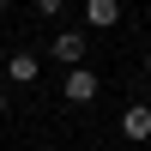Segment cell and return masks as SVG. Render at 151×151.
<instances>
[{"instance_id":"cell-6","label":"cell","mask_w":151,"mask_h":151,"mask_svg":"<svg viewBox=\"0 0 151 151\" xmlns=\"http://www.w3.org/2000/svg\"><path fill=\"white\" fill-rule=\"evenodd\" d=\"M36 12H42V18H60V12H67V0H30Z\"/></svg>"},{"instance_id":"cell-1","label":"cell","mask_w":151,"mask_h":151,"mask_svg":"<svg viewBox=\"0 0 151 151\" xmlns=\"http://www.w3.org/2000/svg\"><path fill=\"white\" fill-rule=\"evenodd\" d=\"M48 55H55V67H85L91 30H55V36H48Z\"/></svg>"},{"instance_id":"cell-3","label":"cell","mask_w":151,"mask_h":151,"mask_svg":"<svg viewBox=\"0 0 151 151\" xmlns=\"http://www.w3.org/2000/svg\"><path fill=\"white\" fill-rule=\"evenodd\" d=\"M121 139H133V145L151 139V103H127L121 109Z\"/></svg>"},{"instance_id":"cell-5","label":"cell","mask_w":151,"mask_h":151,"mask_svg":"<svg viewBox=\"0 0 151 151\" xmlns=\"http://www.w3.org/2000/svg\"><path fill=\"white\" fill-rule=\"evenodd\" d=\"M36 73H42L36 55H6V79H12V85H36Z\"/></svg>"},{"instance_id":"cell-8","label":"cell","mask_w":151,"mask_h":151,"mask_svg":"<svg viewBox=\"0 0 151 151\" xmlns=\"http://www.w3.org/2000/svg\"><path fill=\"white\" fill-rule=\"evenodd\" d=\"M0 67H6V42H0Z\"/></svg>"},{"instance_id":"cell-4","label":"cell","mask_w":151,"mask_h":151,"mask_svg":"<svg viewBox=\"0 0 151 151\" xmlns=\"http://www.w3.org/2000/svg\"><path fill=\"white\" fill-rule=\"evenodd\" d=\"M121 24V0H85V30H115Z\"/></svg>"},{"instance_id":"cell-10","label":"cell","mask_w":151,"mask_h":151,"mask_svg":"<svg viewBox=\"0 0 151 151\" xmlns=\"http://www.w3.org/2000/svg\"><path fill=\"white\" fill-rule=\"evenodd\" d=\"M145 73H151V55H145Z\"/></svg>"},{"instance_id":"cell-9","label":"cell","mask_w":151,"mask_h":151,"mask_svg":"<svg viewBox=\"0 0 151 151\" xmlns=\"http://www.w3.org/2000/svg\"><path fill=\"white\" fill-rule=\"evenodd\" d=\"M6 6H12V0H0V18H6Z\"/></svg>"},{"instance_id":"cell-7","label":"cell","mask_w":151,"mask_h":151,"mask_svg":"<svg viewBox=\"0 0 151 151\" xmlns=\"http://www.w3.org/2000/svg\"><path fill=\"white\" fill-rule=\"evenodd\" d=\"M0 115H6V85H0Z\"/></svg>"},{"instance_id":"cell-2","label":"cell","mask_w":151,"mask_h":151,"mask_svg":"<svg viewBox=\"0 0 151 151\" xmlns=\"http://www.w3.org/2000/svg\"><path fill=\"white\" fill-rule=\"evenodd\" d=\"M97 91H103V79H97L91 67H67V79H60V97H67V103H91Z\"/></svg>"}]
</instances>
